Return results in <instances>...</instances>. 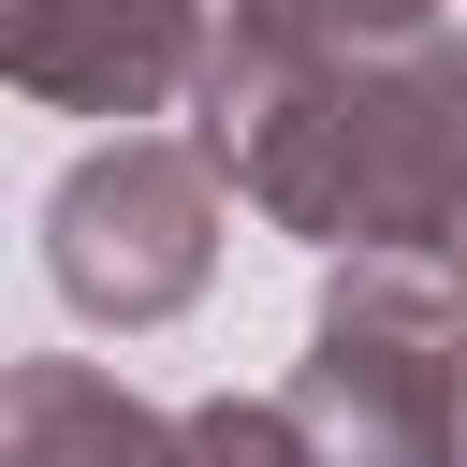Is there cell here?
<instances>
[{"label": "cell", "mask_w": 467, "mask_h": 467, "mask_svg": "<svg viewBox=\"0 0 467 467\" xmlns=\"http://www.w3.org/2000/svg\"><path fill=\"white\" fill-rule=\"evenodd\" d=\"M175 467H306L277 394H190L175 409Z\"/></svg>", "instance_id": "cell-7"}, {"label": "cell", "mask_w": 467, "mask_h": 467, "mask_svg": "<svg viewBox=\"0 0 467 467\" xmlns=\"http://www.w3.org/2000/svg\"><path fill=\"white\" fill-rule=\"evenodd\" d=\"M190 131L234 175V204L321 263H452L467 248V15L394 58H292L219 15Z\"/></svg>", "instance_id": "cell-1"}, {"label": "cell", "mask_w": 467, "mask_h": 467, "mask_svg": "<svg viewBox=\"0 0 467 467\" xmlns=\"http://www.w3.org/2000/svg\"><path fill=\"white\" fill-rule=\"evenodd\" d=\"M248 44H292V58H394L423 29H452V0H234Z\"/></svg>", "instance_id": "cell-6"}, {"label": "cell", "mask_w": 467, "mask_h": 467, "mask_svg": "<svg viewBox=\"0 0 467 467\" xmlns=\"http://www.w3.org/2000/svg\"><path fill=\"white\" fill-rule=\"evenodd\" d=\"M306 467H467V306L452 263H336L277 379Z\"/></svg>", "instance_id": "cell-2"}, {"label": "cell", "mask_w": 467, "mask_h": 467, "mask_svg": "<svg viewBox=\"0 0 467 467\" xmlns=\"http://www.w3.org/2000/svg\"><path fill=\"white\" fill-rule=\"evenodd\" d=\"M219 15L234 0H0V73L44 102V117H175L204 102V58H219Z\"/></svg>", "instance_id": "cell-4"}, {"label": "cell", "mask_w": 467, "mask_h": 467, "mask_svg": "<svg viewBox=\"0 0 467 467\" xmlns=\"http://www.w3.org/2000/svg\"><path fill=\"white\" fill-rule=\"evenodd\" d=\"M219 234H234V175L204 161V131H102L44 190V277L102 336L190 321L204 277H219Z\"/></svg>", "instance_id": "cell-3"}, {"label": "cell", "mask_w": 467, "mask_h": 467, "mask_svg": "<svg viewBox=\"0 0 467 467\" xmlns=\"http://www.w3.org/2000/svg\"><path fill=\"white\" fill-rule=\"evenodd\" d=\"M0 467H175V409H146L73 350H29L0 379Z\"/></svg>", "instance_id": "cell-5"}, {"label": "cell", "mask_w": 467, "mask_h": 467, "mask_svg": "<svg viewBox=\"0 0 467 467\" xmlns=\"http://www.w3.org/2000/svg\"><path fill=\"white\" fill-rule=\"evenodd\" d=\"M452 306H467V248H452Z\"/></svg>", "instance_id": "cell-8"}]
</instances>
